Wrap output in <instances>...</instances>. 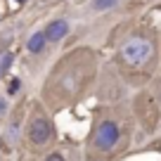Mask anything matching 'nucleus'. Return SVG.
<instances>
[{
	"mask_svg": "<svg viewBox=\"0 0 161 161\" xmlns=\"http://www.w3.org/2000/svg\"><path fill=\"white\" fill-rule=\"evenodd\" d=\"M121 140V128L114 119H102L92 130V149L100 154H109Z\"/></svg>",
	"mask_w": 161,
	"mask_h": 161,
	"instance_id": "obj_2",
	"label": "nucleus"
},
{
	"mask_svg": "<svg viewBox=\"0 0 161 161\" xmlns=\"http://www.w3.org/2000/svg\"><path fill=\"white\" fill-rule=\"evenodd\" d=\"M119 5V0H92V10L95 12H107Z\"/></svg>",
	"mask_w": 161,
	"mask_h": 161,
	"instance_id": "obj_6",
	"label": "nucleus"
},
{
	"mask_svg": "<svg viewBox=\"0 0 161 161\" xmlns=\"http://www.w3.org/2000/svg\"><path fill=\"white\" fill-rule=\"evenodd\" d=\"M159 102H161V80H159Z\"/></svg>",
	"mask_w": 161,
	"mask_h": 161,
	"instance_id": "obj_12",
	"label": "nucleus"
},
{
	"mask_svg": "<svg viewBox=\"0 0 161 161\" xmlns=\"http://www.w3.org/2000/svg\"><path fill=\"white\" fill-rule=\"evenodd\" d=\"M69 33V21L66 19H55L45 26V38L47 43H59L64 36Z\"/></svg>",
	"mask_w": 161,
	"mask_h": 161,
	"instance_id": "obj_4",
	"label": "nucleus"
},
{
	"mask_svg": "<svg viewBox=\"0 0 161 161\" xmlns=\"http://www.w3.org/2000/svg\"><path fill=\"white\" fill-rule=\"evenodd\" d=\"M19 88H21V78H17V76H14V78H12L10 83H7V95H10V97H14L17 92H19Z\"/></svg>",
	"mask_w": 161,
	"mask_h": 161,
	"instance_id": "obj_8",
	"label": "nucleus"
},
{
	"mask_svg": "<svg viewBox=\"0 0 161 161\" xmlns=\"http://www.w3.org/2000/svg\"><path fill=\"white\" fill-rule=\"evenodd\" d=\"M12 59H14V55H12V52H5V55L0 57V78H3V76L7 74V69H10Z\"/></svg>",
	"mask_w": 161,
	"mask_h": 161,
	"instance_id": "obj_7",
	"label": "nucleus"
},
{
	"mask_svg": "<svg viewBox=\"0 0 161 161\" xmlns=\"http://www.w3.org/2000/svg\"><path fill=\"white\" fill-rule=\"evenodd\" d=\"M116 59L123 66H128V69H147V66L156 59V43L149 36L135 33V36L126 38L119 45Z\"/></svg>",
	"mask_w": 161,
	"mask_h": 161,
	"instance_id": "obj_1",
	"label": "nucleus"
},
{
	"mask_svg": "<svg viewBox=\"0 0 161 161\" xmlns=\"http://www.w3.org/2000/svg\"><path fill=\"white\" fill-rule=\"evenodd\" d=\"M5 109H7V104H5V100H0V116L5 114Z\"/></svg>",
	"mask_w": 161,
	"mask_h": 161,
	"instance_id": "obj_11",
	"label": "nucleus"
},
{
	"mask_svg": "<svg viewBox=\"0 0 161 161\" xmlns=\"http://www.w3.org/2000/svg\"><path fill=\"white\" fill-rule=\"evenodd\" d=\"M17 133H19V126L12 123V126L7 128V142H10V145H14V142H17Z\"/></svg>",
	"mask_w": 161,
	"mask_h": 161,
	"instance_id": "obj_9",
	"label": "nucleus"
},
{
	"mask_svg": "<svg viewBox=\"0 0 161 161\" xmlns=\"http://www.w3.org/2000/svg\"><path fill=\"white\" fill-rule=\"evenodd\" d=\"M45 45H47L45 31H33V33L29 36V40H26V47H29L31 55H40V52L45 50Z\"/></svg>",
	"mask_w": 161,
	"mask_h": 161,
	"instance_id": "obj_5",
	"label": "nucleus"
},
{
	"mask_svg": "<svg viewBox=\"0 0 161 161\" xmlns=\"http://www.w3.org/2000/svg\"><path fill=\"white\" fill-rule=\"evenodd\" d=\"M26 135H29L31 145L43 147L55 137V126H52V121L47 119L45 114H36V116H31V121H29Z\"/></svg>",
	"mask_w": 161,
	"mask_h": 161,
	"instance_id": "obj_3",
	"label": "nucleus"
},
{
	"mask_svg": "<svg viewBox=\"0 0 161 161\" xmlns=\"http://www.w3.org/2000/svg\"><path fill=\"white\" fill-rule=\"evenodd\" d=\"M45 161H66V159L59 154V152H52V154H47V156H45Z\"/></svg>",
	"mask_w": 161,
	"mask_h": 161,
	"instance_id": "obj_10",
	"label": "nucleus"
},
{
	"mask_svg": "<svg viewBox=\"0 0 161 161\" xmlns=\"http://www.w3.org/2000/svg\"><path fill=\"white\" fill-rule=\"evenodd\" d=\"M14 3H26V0H14Z\"/></svg>",
	"mask_w": 161,
	"mask_h": 161,
	"instance_id": "obj_13",
	"label": "nucleus"
}]
</instances>
